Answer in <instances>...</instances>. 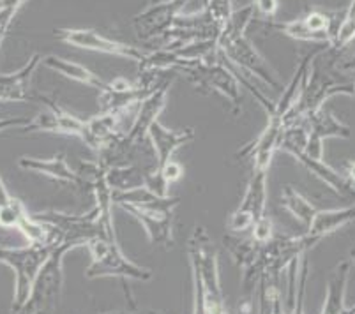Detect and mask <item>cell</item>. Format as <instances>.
<instances>
[{"label": "cell", "mask_w": 355, "mask_h": 314, "mask_svg": "<svg viewBox=\"0 0 355 314\" xmlns=\"http://www.w3.org/2000/svg\"><path fill=\"white\" fill-rule=\"evenodd\" d=\"M338 94L354 96V78L345 76L340 71L334 69L327 50H324L313 60L304 90L295 106L283 119V128L302 124L313 113L320 112L327 99Z\"/></svg>", "instance_id": "cell-1"}, {"label": "cell", "mask_w": 355, "mask_h": 314, "mask_svg": "<svg viewBox=\"0 0 355 314\" xmlns=\"http://www.w3.org/2000/svg\"><path fill=\"white\" fill-rule=\"evenodd\" d=\"M188 258L191 272H195L202 281L211 314H228L221 276H219L218 251H216L214 241L209 237L207 229L203 226L196 225L189 235Z\"/></svg>", "instance_id": "cell-2"}, {"label": "cell", "mask_w": 355, "mask_h": 314, "mask_svg": "<svg viewBox=\"0 0 355 314\" xmlns=\"http://www.w3.org/2000/svg\"><path fill=\"white\" fill-rule=\"evenodd\" d=\"M57 242L46 244H28L27 247L11 249L0 247V261L15 270V300L9 314H20L31 299L32 288L40 276L41 268L50 260L51 252L57 247Z\"/></svg>", "instance_id": "cell-3"}, {"label": "cell", "mask_w": 355, "mask_h": 314, "mask_svg": "<svg viewBox=\"0 0 355 314\" xmlns=\"http://www.w3.org/2000/svg\"><path fill=\"white\" fill-rule=\"evenodd\" d=\"M179 73L184 74V78L202 92H218L219 96L225 97L234 106L235 112L241 110V82H239L235 71L232 69L230 62L225 58L223 51L219 50V46L211 58L203 60V62L189 64L184 69H180Z\"/></svg>", "instance_id": "cell-4"}, {"label": "cell", "mask_w": 355, "mask_h": 314, "mask_svg": "<svg viewBox=\"0 0 355 314\" xmlns=\"http://www.w3.org/2000/svg\"><path fill=\"white\" fill-rule=\"evenodd\" d=\"M90 252V265L85 270L87 279L99 277H121L122 281H150L154 277L153 268L141 267L125 256L117 241L96 237L85 245Z\"/></svg>", "instance_id": "cell-5"}, {"label": "cell", "mask_w": 355, "mask_h": 314, "mask_svg": "<svg viewBox=\"0 0 355 314\" xmlns=\"http://www.w3.org/2000/svg\"><path fill=\"white\" fill-rule=\"evenodd\" d=\"M306 143H308V128H306V124L290 125V128L283 129L282 140H279V150L295 157V161H299L309 173L315 175L316 179H320L336 194H340L343 198H355L354 184L343 173H340L331 164L325 163L324 159L309 157L304 152Z\"/></svg>", "instance_id": "cell-6"}, {"label": "cell", "mask_w": 355, "mask_h": 314, "mask_svg": "<svg viewBox=\"0 0 355 314\" xmlns=\"http://www.w3.org/2000/svg\"><path fill=\"white\" fill-rule=\"evenodd\" d=\"M32 218L50 226L57 235L59 244L66 247L76 249L89 244L92 238L105 237V229L99 223L98 212L92 209L87 213H67L59 210H46V212H37Z\"/></svg>", "instance_id": "cell-7"}, {"label": "cell", "mask_w": 355, "mask_h": 314, "mask_svg": "<svg viewBox=\"0 0 355 314\" xmlns=\"http://www.w3.org/2000/svg\"><path fill=\"white\" fill-rule=\"evenodd\" d=\"M345 11H324V9H309L304 16L295 18L292 21H272L266 24L267 30L279 32L288 37L301 41V43L329 44L334 41L338 28L341 25Z\"/></svg>", "instance_id": "cell-8"}, {"label": "cell", "mask_w": 355, "mask_h": 314, "mask_svg": "<svg viewBox=\"0 0 355 314\" xmlns=\"http://www.w3.org/2000/svg\"><path fill=\"white\" fill-rule=\"evenodd\" d=\"M82 184L90 187L96 200V212H98L99 223H101L105 235L108 241H117L114 226V189L110 187L106 180V166L103 163H92L85 161L80 163V170L76 171Z\"/></svg>", "instance_id": "cell-9"}, {"label": "cell", "mask_w": 355, "mask_h": 314, "mask_svg": "<svg viewBox=\"0 0 355 314\" xmlns=\"http://www.w3.org/2000/svg\"><path fill=\"white\" fill-rule=\"evenodd\" d=\"M218 46L223 51V55H225V58L230 64H234L235 67L248 71L253 76L260 78L261 82L272 87L274 90L282 89V82L277 78V73L270 67V64L254 48V44L251 43L246 35L230 39V41H221V43H218Z\"/></svg>", "instance_id": "cell-10"}, {"label": "cell", "mask_w": 355, "mask_h": 314, "mask_svg": "<svg viewBox=\"0 0 355 314\" xmlns=\"http://www.w3.org/2000/svg\"><path fill=\"white\" fill-rule=\"evenodd\" d=\"M55 37L74 48L115 55V57L135 60L137 64H140L147 55V51L141 50V48L108 39L106 35L99 34L92 28H59V30H55Z\"/></svg>", "instance_id": "cell-11"}, {"label": "cell", "mask_w": 355, "mask_h": 314, "mask_svg": "<svg viewBox=\"0 0 355 314\" xmlns=\"http://www.w3.org/2000/svg\"><path fill=\"white\" fill-rule=\"evenodd\" d=\"M175 76L177 73H172L170 76L161 80L159 85L141 101L140 108H138L137 115H135L133 124L128 129L124 140H122V145H124V148L128 152L144 143L150 125H153L154 122H157V116H159L161 113H163V110L166 108L168 92H170V87H172Z\"/></svg>", "instance_id": "cell-12"}, {"label": "cell", "mask_w": 355, "mask_h": 314, "mask_svg": "<svg viewBox=\"0 0 355 314\" xmlns=\"http://www.w3.org/2000/svg\"><path fill=\"white\" fill-rule=\"evenodd\" d=\"M193 0H159L133 16L135 34L140 41H154L175 25L180 11Z\"/></svg>", "instance_id": "cell-13"}, {"label": "cell", "mask_w": 355, "mask_h": 314, "mask_svg": "<svg viewBox=\"0 0 355 314\" xmlns=\"http://www.w3.org/2000/svg\"><path fill=\"white\" fill-rule=\"evenodd\" d=\"M267 173L269 170H258L253 168L251 179L248 182L246 193L241 205L234 210L228 219V228L234 233H242L250 229L257 219L266 213L267 207Z\"/></svg>", "instance_id": "cell-14"}, {"label": "cell", "mask_w": 355, "mask_h": 314, "mask_svg": "<svg viewBox=\"0 0 355 314\" xmlns=\"http://www.w3.org/2000/svg\"><path fill=\"white\" fill-rule=\"evenodd\" d=\"M128 113H98L85 121L83 134L80 140L90 148V150L103 154L105 150L117 145L124 140V121Z\"/></svg>", "instance_id": "cell-15"}, {"label": "cell", "mask_w": 355, "mask_h": 314, "mask_svg": "<svg viewBox=\"0 0 355 314\" xmlns=\"http://www.w3.org/2000/svg\"><path fill=\"white\" fill-rule=\"evenodd\" d=\"M302 124L308 128V143L306 154L315 159H324V141L327 138H350L352 129L331 112L313 113Z\"/></svg>", "instance_id": "cell-16"}, {"label": "cell", "mask_w": 355, "mask_h": 314, "mask_svg": "<svg viewBox=\"0 0 355 314\" xmlns=\"http://www.w3.org/2000/svg\"><path fill=\"white\" fill-rule=\"evenodd\" d=\"M329 44H318V46H313L311 50L306 51L304 55L301 57L299 64H297L295 71H293L292 78L288 80L285 87H283V94L282 99L274 105L272 113L269 116H276L279 121L283 122V119L286 116V113L295 106V103L299 101V97H301L302 90H304L306 82H308L309 71H311V64L318 55L322 53L324 50H327Z\"/></svg>", "instance_id": "cell-17"}, {"label": "cell", "mask_w": 355, "mask_h": 314, "mask_svg": "<svg viewBox=\"0 0 355 314\" xmlns=\"http://www.w3.org/2000/svg\"><path fill=\"white\" fill-rule=\"evenodd\" d=\"M283 122L276 116H269L267 128L263 129L257 140L248 143L246 147L239 150L237 159H253V168L258 170H269L270 161H272L276 150H279V140L283 134Z\"/></svg>", "instance_id": "cell-18"}, {"label": "cell", "mask_w": 355, "mask_h": 314, "mask_svg": "<svg viewBox=\"0 0 355 314\" xmlns=\"http://www.w3.org/2000/svg\"><path fill=\"white\" fill-rule=\"evenodd\" d=\"M41 60L43 57L34 53L28 58V62L18 71L0 74V103H34L35 92L31 87V80Z\"/></svg>", "instance_id": "cell-19"}, {"label": "cell", "mask_w": 355, "mask_h": 314, "mask_svg": "<svg viewBox=\"0 0 355 314\" xmlns=\"http://www.w3.org/2000/svg\"><path fill=\"white\" fill-rule=\"evenodd\" d=\"M147 136L156 152V168H161L173 159V154L180 147L191 143L196 138V132L193 128L166 129L159 122H154Z\"/></svg>", "instance_id": "cell-20"}, {"label": "cell", "mask_w": 355, "mask_h": 314, "mask_svg": "<svg viewBox=\"0 0 355 314\" xmlns=\"http://www.w3.org/2000/svg\"><path fill=\"white\" fill-rule=\"evenodd\" d=\"M182 200L177 196H159L153 193L148 187H137L129 191H114V203L117 205H131L141 210H150V212L173 213V210L180 205Z\"/></svg>", "instance_id": "cell-21"}, {"label": "cell", "mask_w": 355, "mask_h": 314, "mask_svg": "<svg viewBox=\"0 0 355 314\" xmlns=\"http://www.w3.org/2000/svg\"><path fill=\"white\" fill-rule=\"evenodd\" d=\"M122 210L137 219L141 226H144L145 233H147L148 241L154 245H172V219L173 213H163V212H150V210H141L131 205H119Z\"/></svg>", "instance_id": "cell-22"}, {"label": "cell", "mask_w": 355, "mask_h": 314, "mask_svg": "<svg viewBox=\"0 0 355 314\" xmlns=\"http://www.w3.org/2000/svg\"><path fill=\"white\" fill-rule=\"evenodd\" d=\"M18 166L21 170L46 175L51 180H57L60 184H73V186H80L82 184L78 173L71 170L69 164H67L66 154H57L51 159H40V157L24 155V157L18 159Z\"/></svg>", "instance_id": "cell-23"}, {"label": "cell", "mask_w": 355, "mask_h": 314, "mask_svg": "<svg viewBox=\"0 0 355 314\" xmlns=\"http://www.w3.org/2000/svg\"><path fill=\"white\" fill-rule=\"evenodd\" d=\"M41 64H44L50 69L57 71L62 76L69 78V80H74V82L83 83L85 87H90V89H96L99 92L106 90L108 87V82H105L103 78H99L98 74L92 73L90 69H87L85 66L76 62H71L67 58L57 57V55H48V57H43Z\"/></svg>", "instance_id": "cell-24"}, {"label": "cell", "mask_w": 355, "mask_h": 314, "mask_svg": "<svg viewBox=\"0 0 355 314\" xmlns=\"http://www.w3.org/2000/svg\"><path fill=\"white\" fill-rule=\"evenodd\" d=\"M352 223H355V205L336 210H318L311 226L308 228V233L311 237L322 241L327 235L352 225Z\"/></svg>", "instance_id": "cell-25"}, {"label": "cell", "mask_w": 355, "mask_h": 314, "mask_svg": "<svg viewBox=\"0 0 355 314\" xmlns=\"http://www.w3.org/2000/svg\"><path fill=\"white\" fill-rule=\"evenodd\" d=\"M153 168H144L140 164H114L106 168V180L114 191H129L137 187H145L148 173Z\"/></svg>", "instance_id": "cell-26"}, {"label": "cell", "mask_w": 355, "mask_h": 314, "mask_svg": "<svg viewBox=\"0 0 355 314\" xmlns=\"http://www.w3.org/2000/svg\"><path fill=\"white\" fill-rule=\"evenodd\" d=\"M34 103H43L46 108H50L55 115V132L59 134H71L76 138H82L83 128H85V121L76 116L74 113L67 112L66 108L59 105V103L51 99V97L43 96V94L35 92Z\"/></svg>", "instance_id": "cell-27"}, {"label": "cell", "mask_w": 355, "mask_h": 314, "mask_svg": "<svg viewBox=\"0 0 355 314\" xmlns=\"http://www.w3.org/2000/svg\"><path fill=\"white\" fill-rule=\"evenodd\" d=\"M282 207L283 209L288 210L293 218L301 223L304 228H309V226H311L313 219H315L316 212H318V210L315 209V205H313V203H309L308 200H306L304 196H302V194L299 193V191H297L293 186L283 187Z\"/></svg>", "instance_id": "cell-28"}, {"label": "cell", "mask_w": 355, "mask_h": 314, "mask_svg": "<svg viewBox=\"0 0 355 314\" xmlns=\"http://www.w3.org/2000/svg\"><path fill=\"white\" fill-rule=\"evenodd\" d=\"M254 9L257 8H254L253 2L241 9H234L232 16L228 18L227 25H225L223 32L219 34L218 43H221V41H230V39H237L241 37V35H246L248 27L253 24L254 19Z\"/></svg>", "instance_id": "cell-29"}, {"label": "cell", "mask_w": 355, "mask_h": 314, "mask_svg": "<svg viewBox=\"0 0 355 314\" xmlns=\"http://www.w3.org/2000/svg\"><path fill=\"white\" fill-rule=\"evenodd\" d=\"M355 39V0H352L350 6L345 9V16L341 19V25L338 28L334 41H332L331 48L332 50L340 51L347 44H350Z\"/></svg>", "instance_id": "cell-30"}, {"label": "cell", "mask_w": 355, "mask_h": 314, "mask_svg": "<svg viewBox=\"0 0 355 314\" xmlns=\"http://www.w3.org/2000/svg\"><path fill=\"white\" fill-rule=\"evenodd\" d=\"M27 216L28 212L27 209H25L24 203H21V200L12 198L11 203H8V205L0 209V228H18V225H20Z\"/></svg>", "instance_id": "cell-31"}, {"label": "cell", "mask_w": 355, "mask_h": 314, "mask_svg": "<svg viewBox=\"0 0 355 314\" xmlns=\"http://www.w3.org/2000/svg\"><path fill=\"white\" fill-rule=\"evenodd\" d=\"M251 228H253V241L260 242V244H266V242H269L270 238L274 237L272 219H270L267 213H263L260 219H257Z\"/></svg>", "instance_id": "cell-32"}, {"label": "cell", "mask_w": 355, "mask_h": 314, "mask_svg": "<svg viewBox=\"0 0 355 314\" xmlns=\"http://www.w3.org/2000/svg\"><path fill=\"white\" fill-rule=\"evenodd\" d=\"M28 124V119L25 116H11V119H0V131L6 129H21Z\"/></svg>", "instance_id": "cell-33"}, {"label": "cell", "mask_w": 355, "mask_h": 314, "mask_svg": "<svg viewBox=\"0 0 355 314\" xmlns=\"http://www.w3.org/2000/svg\"><path fill=\"white\" fill-rule=\"evenodd\" d=\"M253 4L263 16H274L277 11V0H254Z\"/></svg>", "instance_id": "cell-34"}, {"label": "cell", "mask_w": 355, "mask_h": 314, "mask_svg": "<svg viewBox=\"0 0 355 314\" xmlns=\"http://www.w3.org/2000/svg\"><path fill=\"white\" fill-rule=\"evenodd\" d=\"M11 202H12L11 193L8 191V187H6V184H4V179H2V175H0V209Z\"/></svg>", "instance_id": "cell-35"}, {"label": "cell", "mask_w": 355, "mask_h": 314, "mask_svg": "<svg viewBox=\"0 0 355 314\" xmlns=\"http://www.w3.org/2000/svg\"><path fill=\"white\" fill-rule=\"evenodd\" d=\"M101 314H163L159 311H138V307H128L124 311H108V313Z\"/></svg>", "instance_id": "cell-36"}, {"label": "cell", "mask_w": 355, "mask_h": 314, "mask_svg": "<svg viewBox=\"0 0 355 314\" xmlns=\"http://www.w3.org/2000/svg\"><path fill=\"white\" fill-rule=\"evenodd\" d=\"M347 179L350 180L352 184H355V161H350L347 164Z\"/></svg>", "instance_id": "cell-37"}, {"label": "cell", "mask_w": 355, "mask_h": 314, "mask_svg": "<svg viewBox=\"0 0 355 314\" xmlns=\"http://www.w3.org/2000/svg\"><path fill=\"white\" fill-rule=\"evenodd\" d=\"M148 2H150V4H156V2H159V0H148Z\"/></svg>", "instance_id": "cell-38"}, {"label": "cell", "mask_w": 355, "mask_h": 314, "mask_svg": "<svg viewBox=\"0 0 355 314\" xmlns=\"http://www.w3.org/2000/svg\"><path fill=\"white\" fill-rule=\"evenodd\" d=\"M354 97H355V76H354Z\"/></svg>", "instance_id": "cell-39"}]
</instances>
